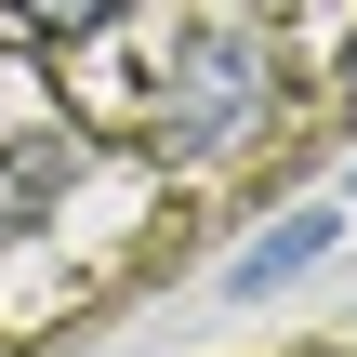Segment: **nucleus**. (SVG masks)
Listing matches in <instances>:
<instances>
[{
  "label": "nucleus",
  "mask_w": 357,
  "mask_h": 357,
  "mask_svg": "<svg viewBox=\"0 0 357 357\" xmlns=\"http://www.w3.org/2000/svg\"><path fill=\"white\" fill-rule=\"evenodd\" d=\"M252 119H265V40L199 26V40L172 53V146H225V132H252Z\"/></svg>",
  "instance_id": "obj_1"
},
{
  "label": "nucleus",
  "mask_w": 357,
  "mask_h": 357,
  "mask_svg": "<svg viewBox=\"0 0 357 357\" xmlns=\"http://www.w3.org/2000/svg\"><path fill=\"white\" fill-rule=\"evenodd\" d=\"M331 238H344V212H331V199H305L291 225H265V238H238V265H225V291H238V305H265V291H291V278H305V265H318Z\"/></svg>",
  "instance_id": "obj_2"
},
{
  "label": "nucleus",
  "mask_w": 357,
  "mask_h": 357,
  "mask_svg": "<svg viewBox=\"0 0 357 357\" xmlns=\"http://www.w3.org/2000/svg\"><path fill=\"white\" fill-rule=\"evenodd\" d=\"M66 185H79V146H66V132H26V146H0V238H13V225H40Z\"/></svg>",
  "instance_id": "obj_3"
},
{
  "label": "nucleus",
  "mask_w": 357,
  "mask_h": 357,
  "mask_svg": "<svg viewBox=\"0 0 357 357\" xmlns=\"http://www.w3.org/2000/svg\"><path fill=\"white\" fill-rule=\"evenodd\" d=\"M106 13H132V0H0V26H13V40H93Z\"/></svg>",
  "instance_id": "obj_4"
}]
</instances>
